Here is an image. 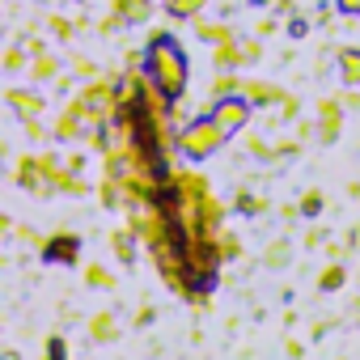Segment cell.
Here are the masks:
<instances>
[{
	"instance_id": "1",
	"label": "cell",
	"mask_w": 360,
	"mask_h": 360,
	"mask_svg": "<svg viewBox=\"0 0 360 360\" xmlns=\"http://www.w3.org/2000/svg\"><path fill=\"white\" fill-rule=\"evenodd\" d=\"M43 259L47 263H77V238H51L47 242V250H43Z\"/></svg>"
},
{
	"instance_id": "2",
	"label": "cell",
	"mask_w": 360,
	"mask_h": 360,
	"mask_svg": "<svg viewBox=\"0 0 360 360\" xmlns=\"http://www.w3.org/2000/svg\"><path fill=\"white\" fill-rule=\"evenodd\" d=\"M47 360H64V339H47Z\"/></svg>"
},
{
	"instance_id": "3",
	"label": "cell",
	"mask_w": 360,
	"mask_h": 360,
	"mask_svg": "<svg viewBox=\"0 0 360 360\" xmlns=\"http://www.w3.org/2000/svg\"><path fill=\"white\" fill-rule=\"evenodd\" d=\"M94 335H98V339H110V318H98V322H94Z\"/></svg>"
},
{
	"instance_id": "4",
	"label": "cell",
	"mask_w": 360,
	"mask_h": 360,
	"mask_svg": "<svg viewBox=\"0 0 360 360\" xmlns=\"http://www.w3.org/2000/svg\"><path fill=\"white\" fill-rule=\"evenodd\" d=\"M339 280H343V271H326V276H322V288H335Z\"/></svg>"
}]
</instances>
